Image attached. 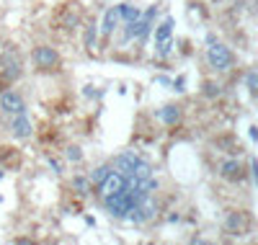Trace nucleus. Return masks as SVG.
<instances>
[{
  "label": "nucleus",
  "instance_id": "7ed1b4c3",
  "mask_svg": "<svg viewBox=\"0 0 258 245\" xmlns=\"http://www.w3.org/2000/svg\"><path fill=\"white\" fill-rule=\"evenodd\" d=\"M31 57H34V65H37L39 70H54L60 65V54L52 47H37Z\"/></svg>",
  "mask_w": 258,
  "mask_h": 245
},
{
  "label": "nucleus",
  "instance_id": "20e7f679",
  "mask_svg": "<svg viewBox=\"0 0 258 245\" xmlns=\"http://www.w3.org/2000/svg\"><path fill=\"white\" fill-rule=\"evenodd\" d=\"M24 98H21L16 91H5L0 96V111H3L5 116H16V114H24Z\"/></svg>",
  "mask_w": 258,
  "mask_h": 245
},
{
  "label": "nucleus",
  "instance_id": "9d476101",
  "mask_svg": "<svg viewBox=\"0 0 258 245\" xmlns=\"http://www.w3.org/2000/svg\"><path fill=\"white\" fill-rule=\"evenodd\" d=\"M158 116H160V121H163V124H168V127H176L178 121H181V111H178V106H163V108L158 111Z\"/></svg>",
  "mask_w": 258,
  "mask_h": 245
},
{
  "label": "nucleus",
  "instance_id": "5701e85b",
  "mask_svg": "<svg viewBox=\"0 0 258 245\" xmlns=\"http://www.w3.org/2000/svg\"><path fill=\"white\" fill-rule=\"evenodd\" d=\"M251 137H253V140H258V129H256V127H251Z\"/></svg>",
  "mask_w": 258,
  "mask_h": 245
},
{
  "label": "nucleus",
  "instance_id": "0eeeda50",
  "mask_svg": "<svg viewBox=\"0 0 258 245\" xmlns=\"http://www.w3.org/2000/svg\"><path fill=\"white\" fill-rule=\"evenodd\" d=\"M119 21H121V16H119V5L109 8L106 13H104V18H101V34H104V36H111V34H114V29L119 26Z\"/></svg>",
  "mask_w": 258,
  "mask_h": 245
},
{
  "label": "nucleus",
  "instance_id": "f3484780",
  "mask_svg": "<svg viewBox=\"0 0 258 245\" xmlns=\"http://www.w3.org/2000/svg\"><path fill=\"white\" fill-rule=\"evenodd\" d=\"M96 41V26H88L85 29V47H93Z\"/></svg>",
  "mask_w": 258,
  "mask_h": 245
},
{
  "label": "nucleus",
  "instance_id": "1a4fd4ad",
  "mask_svg": "<svg viewBox=\"0 0 258 245\" xmlns=\"http://www.w3.org/2000/svg\"><path fill=\"white\" fill-rule=\"evenodd\" d=\"M220 175L227 178V181H238V178L243 175L240 163H238V160H225V163L220 165Z\"/></svg>",
  "mask_w": 258,
  "mask_h": 245
},
{
  "label": "nucleus",
  "instance_id": "6e6552de",
  "mask_svg": "<svg viewBox=\"0 0 258 245\" xmlns=\"http://www.w3.org/2000/svg\"><path fill=\"white\" fill-rule=\"evenodd\" d=\"M10 129H13V137H18V140L31 137V121L26 119V114H16V116H13V124H10Z\"/></svg>",
  "mask_w": 258,
  "mask_h": 245
},
{
  "label": "nucleus",
  "instance_id": "4be33fe9",
  "mask_svg": "<svg viewBox=\"0 0 258 245\" xmlns=\"http://www.w3.org/2000/svg\"><path fill=\"white\" fill-rule=\"evenodd\" d=\"M184 83H186V80H184V77H178V80L173 83V85H176V91H184Z\"/></svg>",
  "mask_w": 258,
  "mask_h": 245
},
{
  "label": "nucleus",
  "instance_id": "f03ea898",
  "mask_svg": "<svg viewBox=\"0 0 258 245\" xmlns=\"http://www.w3.org/2000/svg\"><path fill=\"white\" fill-rule=\"evenodd\" d=\"M207 60L209 65L215 70H230L232 68V52L225 47V44H217V41H212V47L207 49Z\"/></svg>",
  "mask_w": 258,
  "mask_h": 245
},
{
  "label": "nucleus",
  "instance_id": "a211bd4d",
  "mask_svg": "<svg viewBox=\"0 0 258 245\" xmlns=\"http://www.w3.org/2000/svg\"><path fill=\"white\" fill-rule=\"evenodd\" d=\"M75 188H77V191H80V194H88V181H85V178H75Z\"/></svg>",
  "mask_w": 258,
  "mask_h": 245
},
{
  "label": "nucleus",
  "instance_id": "39448f33",
  "mask_svg": "<svg viewBox=\"0 0 258 245\" xmlns=\"http://www.w3.org/2000/svg\"><path fill=\"white\" fill-rule=\"evenodd\" d=\"M121 188H124V173H109L104 181L98 183V194L101 196H114V194H119Z\"/></svg>",
  "mask_w": 258,
  "mask_h": 245
},
{
  "label": "nucleus",
  "instance_id": "9b49d317",
  "mask_svg": "<svg viewBox=\"0 0 258 245\" xmlns=\"http://www.w3.org/2000/svg\"><path fill=\"white\" fill-rule=\"evenodd\" d=\"M137 160H140V158H137L134 152H121L119 158H116V168L127 175V173H132V171H134V165H137Z\"/></svg>",
  "mask_w": 258,
  "mask_h": 245
},
{
  "label": "nucleus",
  "instance_id": "ddd939ff",
  "mask_svg": "<svg viewBox=\"0 0 258 245\" xmlns=\"http://www.w3.org/2000/svg\"><path fill=\"white\" fill-rule=\"evenodd\" d=\"M119 16H121V21H124V24H132V21H137L140 18V10L134 8V5H119Z\"/></svg>",
  "mask_w": 258,
  "mask_h": 245
},
{
  "label": "nucleus",
  "instance_id": "aec40b11",
  "mask_svg": "<svg viewBox=\"0 0 258 245\" xmlns=\"http://www.w3.org/2000/svg\"><path fill=\"white\" fill-rule=\"evenodd\" d=\"M204 93H207V96H217L220 88H217L215 83H207V85H204Z\"/></svg>",
  "mask_w": 258,
  "mask_h": 245
},
{
  "label": "nucleus",
  "instance_id": "2eb2a0df",
  "mask_svg": "<svg viewBox=\"0 0 258 245\" xmlns=\"http://www.w3.org/2000/svg\"><path fill=\"white\" fill-rule=\"evenodd\" d=\"M109 173H111V171L106 168V165H98V168L91 173V181H93V183H101V181H104V178H106Z\"/></svg>",
  "mask_w": 258,
  "mask_h": 245
},
{
  "label": "nucleus",
  "instance_id": "f8f14e48",
  "mask_svg": "<svg viewBox=\"0 0 258 245\" xmlns=\"http://www.w3.org/2000/svg\"><path fill=\"white\" fill-rule=\"evenodd\" d=\"M171 34H173V18H165L163 24L155 29V41H158V44L171 41Z\"/></svg>",
  "mask_w": 258,
  "mask_h": 245
},
{
  "label": "nucleus",
  "instance_id": "423d86ee",
  "mask_svg": "<svg viewBox=\"0 0 258 245\" xmlns=\"http://www.w3.org/2000/svg\"><path fill=\"white\" fill-rule=\"evenodd\" d=\"M0 68H3V77H8V80H16V77L21 75V60L16 52H5L3 57H0Z\"/></svg>",
  "mask_w": 258,
  "mask_h": 245
},
{
  "label": "nucleus",
  "instance_id": "412c9836",
  "mask_svg": "<svg viewBox=\"0 0 258 245\" xmlns=\"http://www.w3.org/2000/svg\"><path fill=\"white\" fill-rule=\"evenodd\" d=\"M251 168H253V181L258 186V160H251Z\"/></svg>",
  "mask_w": 258,
  "mask_h": 245
},
{
  "label": "nucleus",
  "instance_id": "4468645a",
  "mask_svg": "<svg viewBox=\"0 0 258 245\" xmlns=\"http://www.w3.org/2000/svg\"><path fill=\"white\" fill-rule=\"evenodd\" d=\"M132 173L137 175V178H150V175H152V168H150V165L145 163V160H137V165H134Z\"/></svg>",
  "mask_w": 258,
  "mask_h": 245
},
{
  "label": "nucleus",
  "instance_id": "6ab92c4d",
  "mask_svg": "<svg viewBox=\"0 0 258 245\" xmlns=\"http://www.w3.org/2000/svg\"><path fill=\"white\" fill-rule=\"evenodd\" d=\"M67 158H70V160H80V150H77V147H67Z\"/></svg>",
  "mask_w": 258,
  "mask_h": 245
},
{
  "label": "nucleus",
  "instance_id": "f257e3e1",
  "mask_svg": "<svg viewBox=\"0 0 258 245\" xmlns=\"http://www.w3.org/2000/svg\"><path fill=\"white\" fill-rule=\"evenodd\" d=\"M104 202H106V209H109L114 217L129 219V214L134 211V207H137V202H140V196H137V194H132V191H127V188H121L119 194L106 196Z\"/></svg>",
  "mask_w": 258,
  "mask_h": 245
},
{
  "label": "nucleus",
  "instance_id": "dca6fc26",
  "mask_svg": "<svg viewBox=\"0 0 258 245\" xmlns=\"http://www.w3.org/2000/svg\"><path fill=\"white\" fill-rule=\"evenodd\" d=\"M245 85H248L253 93H258V70H256V72H248V75H245Z\"/></svg>",
  "mask_w": 258,
  "mask_h": 245
}]
</instances>
